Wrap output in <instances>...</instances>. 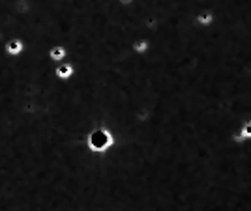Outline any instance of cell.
I'll use <instances>...</instances> for the list:
<instances>
[{
  "label": "cell",
  "mask_w": 251,
  "mask_h": 211,
  "mask_svg": "<svg viewBox=\"0 0 251 211\" xmlns=\"http://www.w3.org/2000/svg\"><path fill=\"white\" fill-rule=\"evenodd\" d=\"M86 144H88V149H92L96 153H103L105 149L115 146V137L111 135V131L100 127V129H94V131L88 135Z\"/></svg>",
  "instance_id": "1"
},
{
  "label": "cell",
  "mask_w": 251,
  "mask_h": 211,
  "mask_svg": "<svg viewBox=\"0 0 251 211\" xmlns=\"http://www.w3.org/2000/svg\"><path fill=\"white\" fill-rule=\"evenodd\" d=\"M23 51H25V42L21 38H10L4 43V54L10 58H17L19 54H23Z\"/></svg>",
  "instance_id": "2"
},
{
  "label": "cell",
  "mask_w": 251,
  "mask_h": 211,
  "mask_svg": "<svg viewBox=\"0 0 251 211\" xmlns=\"http://www.w3.org/2000/svg\"><path fill=\"white\" fill-rule=\"evenodd\" d=\"M54 73L56 77H60V79H70L72 75H74V65H70V63H58L56 65V69H54Z\"/></svg>",
  "instance_id": "3"
},
{
  "label": "cell",
  "mask_w": 251,
  "mask_h": 211,
  "mask_svg": "<svg viewBox=\"0 0 251 211\" xmlns=\"http://www.w3.org/2000/svg\"><path fill=\"white\" fill-rule=\"evenodd\" d=\"M64 56H66V49L64 47H54V49H51V53H49V58L54 60V62H62Z\"/></svg>",
  "instance_id": "4"
},
{
  "label": "cell",
  "mask_w": 251,
  "mask_h": 211,
  "mask_svg": "<svg viewBox=\"0 0 251 211\" xmlns=\"http://www.w3.org/2000/svg\"><path fill=\"white\" fill-rule=\"evenodd\" d=\"M148 49V43L147 42H139V43H135V51L137 53H145Z\"/></svg>",
  "instance_id": "5"
},
{
  "label": "cell",
  "mask_w": 251,
  "mask_h": 211,
  "mask_svg": "<svg viewBox=\"0 0 251 211\" xmlns=\"http://www.w3.org/2000/svg\"><path fill=\"white\" fill-rule=\"evenodd\" d=\"M0 38H2V32H0Z\"/></svg>",
  "instance_id": "6"
}]
</instances>
